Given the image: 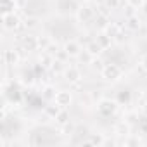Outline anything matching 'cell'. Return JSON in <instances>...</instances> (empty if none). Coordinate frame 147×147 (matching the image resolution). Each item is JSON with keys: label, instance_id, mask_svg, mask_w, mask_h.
<instances>
[{"label": "cell", "instance_id": "ffe728a7", "mask_svg": "<svg viewBox=\"0 0 147 147\" xmlns=\"http://www.w3.org/2000/svg\"><path fill=\"white\" fill-rule=\"evenodd\" d=\"M36 43H38V50H47V47L52 43V40L47 35H43V36H36Z\"/></svg>", "mask_w": 147, "mask_h": 147}, {"label": "cell", "instance_id": "83f0119b", "mask_svg": "<svg viewBox=\"0 0 147 147\" xmlns=\"http://www.w3.org/2000/svg\"><path fill=\"white\" fill-rule=\"evenodd\" d=\"M126 2H128V5H131V7L138 9V7H142V5H144L145 0H126Z\"/></svg>", "mask_w": 147, "mask_h": 147}, {"label": "cell", "instance_id": "d6a6232c", "mask_svg": "<svg viewBox=\"0 0 147 147\" xmlns=\"http://www.w3.org/2000/svg\"><path fill=\"white\" fill-rule=\"evenodd\" d=\"M75 2H78V4H85L87 0H75Z\"/></svg>", "mask_w": 147, "mask_h": 147}, {"label": "cell", "instance_id": "484cf974", "mask_svg": "<svg viewBox=\"0 0 147 147\" xmlns=\"http://www.w3.org/2000/svg\"><path fill=\"white\" fill-rule=\"evenodd\" d=\"M123 144H125V145H138L140 140H138L137 137H128L126 140H123Z\"/></svg>", "mask_w": 147, "mask_h": 147}, {"label": "cell", "instance_id": "52a82bcc", "mask_svg": "<svg viewBox=\"0 0 147 147\" xmlns=\"http://www.w3.org/2000/svg\"><path fill=\"white\" fill-rule=\"evenodd\" d=\"M64 50L67 52L69 57H78L82 54V45L76 42V40H67L64 43Z\"/></svg>", "mask_w": 147, "mask_h": 147}, {"label": "cell", "instance_id": "3957f363", "mask_svg": "<svg viewBox=\"0 0 147 147\" xmlns=\"http://www.w3.org/2000/svg\"><path fill=\"white\" fill-rule=\"evenodd\" d=\"M2 24H4L5 30H9V31H16V30H19V28L23 26V21L19 19L18 14L9 12V14H2Z\"/></svg>", "mask_w": 147, "mask_h": 147}, {"label": "cell", "instance_id": "d6986e66", "mask_svg": "<svg viewBox=\"0 0 147 147\" xmlns=\"http://www.w3.org/2000/svg\"><path fill=\"white\" fill-rule=\"evenodd\" d=\"M38 23H40V19H38L36 16H28V18L23 21V26H24V28H28V30H31V28H36V26H38Z\"/></svg>", "mask_w": 147, "mask_h": 147}, {"label": "cell", "instance_id": "5bb4252c", "mask_svg": "<svg viewBox=\"0 0 147 147\" xmlns=\"http://www.w3.org/2000/svg\"><path fill=\"white\" fill-rule=\"evenodd\" d=\"M67 123H69V113H67L66 109H61L59 114L55 116V125L64 126V125H67Z\"/></svg>", "mask_w": 147, "mask_h": 147}, {"label": "cell", "instance_id": "5b68a950", "mask_svg": "<svg viewBox=\"0 0 147 147\" xmlns=\"http://www.w3.org/2000/svg\"><path fill=\"white\" fill-rule=\"evenodd\" d=\"M71 100H73V95H71L69 90H57L55 95H54V102L59 107H62V109H67L69 104H71Z\"/></svg>", "mask_w": 147, "mask_h": 147}, {"label": "cell", "instance_id": "f546056e", "mask_svg": "<svg viewBox=\"0 0 147 147\" xmlns=\"http://www.w3.org/2000/svg\"><path fill=\"white\" fill-rule=\"evenodd\" d=\"M140 66H142V69H144V71H147V55H144V57H142Z\"/></svg>", "mask_w": 147, "mask_h": 147}, {"label": "cell", "instance_id": "cb8c5ba5", "mask_svg": "<svg viewBox=\"0 0 147 147\" xmlns=\"http://www.w3.org/2000/svg\"><path fill=\"white\" fill-rule=\"evenodd\" d=\"M137 125H138V128H140V131H142V133H147V116H144V114H142V118L138 119V123H137Z\"/></svg>", "mask_w": 147, "mask_h": 147}, {"label": "cell", "instance_id": "d4e9b609", "mask_svg": "<svg viewBox=\"0 0 147 147\" xmlns=\"http://www.w3.org/2000/svg\"><path fill=\"white\" fill-rule=\"evenodd\" d=\"M54 57H55V59H57V61H61V62H64V61H66V59H67V57H69V55H67V52H66V50H64V49H62V50H57V52H55V55H54Z\"/></svg>", "mask_w": 147, "mask_h": 147}, {"label": "cell", "instance_id": "ac0fdd59", "mask_svg": "<svg viewBox=\"0 0 147 147\" xmlns=\"http://www.w3.org/2000/svg\"><path fill=\"white\" fill-rule=\"evenodd\" d=\"M14 9H16V0H2V12L4 14L14 12Z\"/></svg>", "mask_w": 147, "mask_h": 147}, {"label": "cell", "instance_id": "277c9868", "mask_svg": "<svg viewBox=\"0 0 147 147\" xmlns=\"http://www.w3.org/2000/svg\"><path fill=\"white\" fill-rule=\"evenodd\" d=\"M95 16H97V12H95V9L90 7V5H83V4H82V7L76 11V19H78V23H83V24L94 21Z\"/></svg>", "mask_w": 147, "mask_h": 147}, {"label": "cell", "instance_id": "ba28073f", "mask_svg": "<svg viewBox=\"0 0 147 147\" xmlns=\"http://www.w3.org/2000/svg\"><path fill=\"white\" fill-rule=\"evenodd\" d=\"M18 62H19V54H18V50H11V49L4 50V64L14 66V64H18Z\"/></svg>", "mask_w": 147, "mask_h": 147}, {"label": "cell", "instance_id": "1f68e13d", "mask_svg": "<svg viewBox=\"0 0 147 147\" xmlns=\"http://www.w3.org/2000/svg\"><path fill=\"white\" fill-rule=\"evenodd\" d=\"M140 9H142V11H144V14H147V0H145V2H144V5H142V7H140Z\"/></svg>", "mask_w": 147, "mask_h": 147}, {"label": "cell", "instance_id": "f1b7e54d", "mask_svg": "<svg viewBox=\"0 0 147 147\" xmlns=\"http://www.w3.org/2000/svg\"><path fill=\"white\" fill-rule=\"evenodd\" d=\"M128 123H130V125H131V123H138V114H137V113L128 114Z\"/></svg>", "mask_w": 147, "mask_h": 147}, {"label": "cell", "instance_id": "8992f818", "mask_svg": "<svg viewBox=\"0 0 147 147\" xmlns=\"http://www.w3.org/2000/svg\"><path fill=\"white\" fill-rule=\"evenodd\" d=\"M64 78L73 85V83H80L82 82V71H80V67H76V66H69V67H66L64 69Z\"/></svg>", "mask_w": 147, "mask_h": 147}, {"label": "cell", "instance_id": "6da1fadb", "mask_svg": "<svg viewBox=\"0 0 147 147\" xmlns=\"http://www.w3.org/2000/svg\"><path fill=\"white\" fill-rule=\"evenodd\" d=\"M100 76L106 80V82H118L121 76H123V69L116 64V62H109V64H104L102 69H100Z\"/></svg>", "mask_w": 147, "mask_h": 147}, {"label": "cell", "instance_id": "2e32d148", "mask_svg": "<svg viewBox=\"0 0 147 147\" xmlns=\"http://www.w3.org/2000/svg\"><path fill=\"white\" fill-rule=\"evenodd\" d=\"M116 100H118L119 104H130V100H131V92H130V90H121V92H118Z\"/></svg>", "mask_w": 147, "mask_h": 147}, {"label": "cell", "instance_id": "9c48e42d", "mask_svg": "<svg viewBox=\"0 0 147 147\" xmlns=\"http://www.w3.org/2000/svg\"><path fill=\"white\" fill-rule=\"evenodd\" d=\"M21 47H23V50H36V49H38L36 36H31V35L23 36V40H21Z\"/></svg>", "mask_w": 147, "mask_h": 147}, {"label": "cell", "instance_id": "8fae6325", "mask_svg": "<svg viewBox=\"0 0 147 147\" xmlns=\"http://www.w3.org/2000/svg\"><path fill=\"white\" fill-rule=\"evenodd\" d=\"M106 138L102 137V135H99V133H90V137H88V140H85L83 144H88V145H106Z\"/></svg>", "mask_w": 147, "mask_h": 147}, {"label": "cell", "instance_id": "7402d4cb", "mask_svg": "<svg viewBox=\"0 0 147 147\" xmlns=\"http://www.w3.org/2000/svg\"><path fill=\"white\" fill-rule=\"evenodd\" d=\"M128 131H130V123L128 121H121V123L116 125V133L118 135H128Z\"/></svg>", "mask_w": 147, "mask_h": 147}, {"label": "cell", "instance_id": "4fadbf2b", "mask_svg": "<svg viewBox=\"0 0 147 147\" xmlns=\"http://www.w3.org/2000/svg\"><path fill=\"white\" fill-rule=\"evenodd\" d=\"M102 31H104L106 35H109V36L114 40V38L118 36V33L121 31V28H119V24H116V23H109V24H107V26H106Z\"/></svg>", "mask_w": 147, "mask_h": 147}, {"label": "cell", "instance_id": "603a6c76", "mask_svg": "<svg viewBox=\"0 0 147 147\" xmlns=\"http://www.w3.org/2000/svg\"><path fill=\"white\" fill-rule=\"evenodd\" d=\"M119 4H121V0H104V5L107 7V9H118L119 7Z\"/></svg>", "mask_w": 147, "mask_h": 147}, {"label": "cell", "instance_id": "9a60e30c", "mask_svg": "<svg viewBox=\"0 0 147 147\" xmlns=\"http://www.w3.org/2000/svg\"><path fill=\"white\" fill-rule=\"evenodd\" d=\"M95 26H99L100 30H104L107 24H109V16H106V14H100V12H97V16H95Z\"/></svg>", "mask_w": 147, "mask_h": 147}, {"label": "cell", "instance_id": "7c38bea8", "mask_svg": "<svg viewBox=\"0 0 147 147\" xmlns=\"http://www.w3.org/2000/svg\"><path fill=\"white\" fill-rule=\"evenodd\" d=\"M140 26H142V21L138 19V16L133 14V16L126 18V28H128V30H131V31H138Z\"/></svg>", "mask_w": 147, "mask_h": 147}, {"label": "cell", "instance_id": "4316f807", "mask_svg": "<svg viewBox=\"0 0 147 147\" xmlns=\"http://www.w3.org/2000/svg\"><path fill=\"white\" fill-rule=\"evenodd\" d=\"M54 95H55L54 88H52L50 85H47V87L43 88V97H52V99H54Z\"/></svg>", "mask_w": 147, "mask_h": 147}, {"label": "cell", "instance_id": "44dd1931", "mask_svg": "<svg viewBox=\"0 0 147 147\" xmlns=\"http://www.w3.org/2000/svg\"><path fill=\"white\" fill-rule=\"evenodd\" d=\"M62 107H59L55 102H54V106H45V114L47 116H50L52 119H55V116L59 114V111H61Z\"/></svg>", "mask_w": 147, "mask_h": 147}, {"label": "cell", "instance_id": "e0dca14e", "mask_svg": "<svg viewBox=\"0 0 147 147\" xmlns=\"http://www.w3.org/2000/svg\"><path fill=\"white\" fill-rule=\"evenodd\" d=\"M97 42L100 43V47H102V49H109V47H111V42H113V38L102 31V33L97 36Z\"/></svg>", "mask_w": 147, "mask_h": 147}, {"label": "cell", "instance_id": "30bf717a", "mask_svg": "<svg viewBox=\"0 0 147 147\" xmlns=\"http://www.w3.org/2000/svg\"><path fill=\"white\" fill-rule=\"evenodd\" d=\"M85 50H87L90 55H94V57H99V55H100V52H102L104 49L100 47V43H99L97 40H94V42H88V43H87V49H85Z\"/></svg>", "mask_w": 147, "mask_h": 147}, {"label": "cell", "instance_id": "7a4b0ae2", "mask_svg": "<svg viewBox=\"0 0 147 147\" xmlns=\"http://www.w3.org/2000/svg\"><path fill=\"white\" fill-rule=\"evenodd\" d=\"M118 106H119L118 100L102 99V100H99V104H97V111H99V114H102V116H113V114L118 111Z\"/></svg>", "mask_w": 147, "mask_h": 147}, {"label": "cell", "instance_id": "4dcf8cb0", "mask_svg": "<svg viewBox=\"0 0 147 147\" xmlns=\"http://www.w3.org/2000/svg\"><path fill=\"white\" fill-rule=\"evenodd\" d=\"M140 111H142V114H144V116H147V102H145L144 106H140Z\"/></svg>", "mask_w": 147, "mask_h": 147}]
</instances>
